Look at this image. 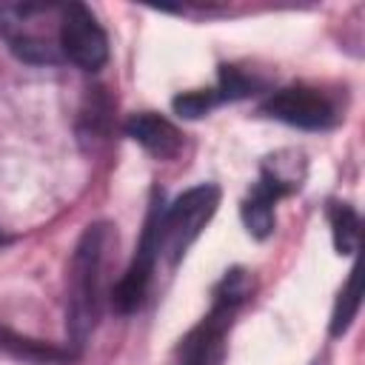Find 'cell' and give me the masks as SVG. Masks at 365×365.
I'll list each match as a JSON object with an SVG mask.
<instances>
[{"instance_id": "1", "label": "cell", "mask_w": 365, "mask_h": 365, "mask_svg": "<svg viewBox=\"0 0 365 365\" xmlns=\"http://www.w3.org/2000/svg\"><path fill=\"white\" fill-rule=\"evenodd\" d=\"M117 245L114 228L108 222L86 225L77 240L71 268H68V291H66V331L68 348L80 354L88 334L97 328L106 299V265L108 254Z\"/></svg>"}, {"instance_id": "12", "label": "cell", "mask_w": 365, "mask_h": 365, "mask_svg": "<svg viewBox=\"0 0 365 365\" xmlns=\"http://www.w3.org/2000/svg\"><path fill=\"white\" fill-rule=\"evenodd\" d=\"M328 222H331L334 248L339 254H348V257L356 254V248H359V214L348 202H331Z\"/></svg>"}, {"instance_id": "3", "label": "cell", "mask_w": 365, "mask_h": 365, "mask_svg": "<svg viewBox=\"0 0 365 365\" xmlns=\"http://www.w3.org/2000/svg\"><path fill=\"white\" fill-rule=\"evenodd\" d=\"M60 11L63 3H0V37L23 63L54 66L63 60Z\"/></svg>"}, {"instance_id": "9", "label": "cell", "mask_w": 365, "mask_h": 365, "mask_svg": "<svg viewBox=\"0 0 365 365\" xmlns=\"http://www.w3.org/2000/svg\"><path fill=\"white\" fill-rule=\"evenodd\" d=\"M0 354L26 365H71L77 359V351H71L68 345L60 348L43 339H31L26 334L11 331L3 322H0Z\"/></svg>"}, {"instance_id": "13", "label": "cell", "mask_w": 365, "mask_h": 365, "mask_svg": "<svg viewBox=\"0 0 365 365\" xmlns=\"http://www.w3.org/2000/svg\"><path fill=\"white\" fill-rule=\"evenodd\" d=\"M359 305H362V279H359V268L354 265L348 271V279H345V285L336 297L334 314H331V336H342L351 328Z\"/></svg>"}, {"instance_id": "6", "label": "cell", "mask_w": 365, "mask_h": 365, "mask_svg": "<svg viewBox=\"0 0 365 365\" xmlns=\"http://www.w3.org/2000/svg\"><path fill=\"white\" fill-rule=\"evenodd\" d=\"M259 111L271 120H279L285 125L305 128V131H325L339 120L334 100L325 91L302 83L271 91L259 106Z\"/></svg>"}, {"instance_id": "17", "label": "cell", "mask_w": 365, "mask_h": 365, "mask_svg": "<svg viewBox=\"0 0 365 365\" xmlns=\"http://www.w3.org/2000/svg\"><path fill=\"white\" fill-rule=\"evenodd\" d=\"M0 242H3V237H0Z\"/></svg>"}, {"instance_id": "5", "label": "cell", "mask_w": 365, "mask_h": 365, "mask_svg": "<svg viewBox=\"0 0 365 365\" xmlns=\"http://www.w3.org/2000/svg\"><path fill=\"white\" fill-rule=\"evenodd\" d=\"M60 54L83 71H97L108 60V37L88 6L63 3L60 11Z\"/></svg>"}, {"instance_id": "2", "label": "cell", "mask_w": 365, "mask_h": 365, "mask_svg": "<svg viewBox=\"0 0 365 365\" xmlns=\"http://www.w3.org/2000/svg\"><path fill=\"white\" fill-rule=\"evenodd\" d=\"M251 294V277L242 268L225 271L220 285L214 288L211 311L188 331V336L177 348V365H222L225 359V336L234 322L237 308Z\"/></svg>"}, {"instance_id": "4", "label": "cell", "mask_w": 365, "mask_h": 365, "mask_svg": "<svg viewBox=\"0 0 365 365\" xmlns=\"http://www.w3.org/2000/svg\"><path fill=\"white\" fill-rule=\"evenodd\" d=\"M220 205V188L214 182H200L182 191L171 205L157 208V259L177 265L191 242L202 234Z\"/></svg>"}, {"instance_id": "16", "label": "cell", "mask_w": 365, "mask_h": 365, "mask_svg": "<svg viewBox=\"0 0 365 365\" xmlns=\"http://www.w3.org/2000/svg\"><path fill=\"white\" fill-rule=\"evenodd\" d=\"M314 365H325V362H314Z\"/></svg>"}, {"instance_id": "8", "label": "cell", "mask_w": 365, "mask_h": 365, "mask_svg": "<svg viewBox=\"0 0 365 365\" xmlns=\"http://www.w3.org/2000/svg\"><path fill=\"white\" fill-rule=\"evenodd\" d=\"M125 134L134 143H140L148 154H154L157 160H171L182 148L180 128L168 117H163L157 111H137V114H131L125 120Z\"/></svg>"}, {"instance_id": "14", "label": "cell", "mask_w": 365, "mask_h": 365, "mask_svg": "<svg viewBox=\"0 0 365 365\" xmlns=\"http://www.w3.org/2000/svg\"><path fill=\"white\" fill-rule=\"evenodd\" d=\"M214 106H220V97L214 88H200V91H185L180 97H174V111L180 117H188V120H197V117H205Z\"/></svg>"}, {"instance_id": "7", "label": "cell", "mask_w": 365, "mask_h": 365, "mask_svg": "<svg viewBox=\"0 0 365 365\" xmlns=\"http://www.w3.org/2000/svg\"><path fill=\"white\" fill-rule=\"evenodd\" d=\"M157 208L160 205H151L148 211V220H145V228H143V237H140V245H137V254L131 259V265L125 268L123 279L114 285V311L120 314H131L143 305L145 294H148V285H151V277H154V268H157Z\"/></svg>"}, {"instance_id": "15", "label": "cell", "mask_w": 365, "mask_h": 365, "mask_svg": "<svg viewBox=\"0 0 365 365\" xmlns=\"http://www.w3.org/2000/svg\"><path fill=\"white\" fill-rule=\"evenodd\" d=\"M220 103L225 100H240V97H248L254 91V80H248L245 74H240L234 66H222L220 71V86L214 88Z\"/></svg>"}, {"instance_id": "11", "label": "cell", "mask_w": 365, "mask_h": 365, "mask_svg": "<svg viewBox=\"0 0 365 365\" xmlns=\"http://www.w3.org/2000/svg\"><path fill=\"white\" fill-rule=\"evenodd\" d=\"M259 177L274 182L285 197L294 194L305 180V160L299 151H277L262 163Z\"/></svg>"}, {"instance_id": "10", "label": "cell", "mask_w": 365, "mask_h": 365, "mask_svg": "<svg viewBox=\"0 0 365 365\" xmlns=\"http://www.w3.org/2000/svg\"><path fill=\"white\" fill-rule=\"evenodd\" d=\"M277 200H282V191L259 177L254 182L251 194L242 200V208H240L242 222H245L251 237L265 240V237L274 234V205H277Z\"/></svg>"}]
</instances>
